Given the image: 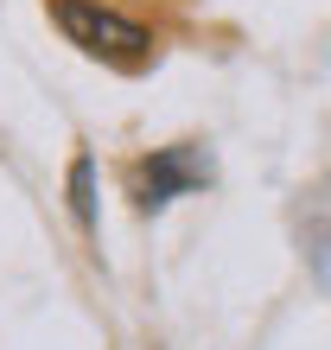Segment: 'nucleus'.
<instances>
[{
	"instance_id": "nucleus-4",
	"label": "nucleus",
	"mask_w": 331,
	"mask_h": 350,
	"mask_svg": "<svg viewBox=\"0 0 331 350\" xmlns=\"http://www.w3.org/2000/svg\"><path fill=\"white\" fill-rule=\"evenodd\" d=\"M313 274H319V286L331 293V230H319V236H313Z\"/></svg>"
},
{
	"instance_id": "nucleus-3",
	"label": "nucleus",
	"mask_w": 331,
	"mask_h": 350,
	"mask_svg": "<svg viewBox=\"0 0 331 350\" xmlns=\"http://www.w3.org/2000/svg\"><path fill=\"white\" fill-rule=\"evenodd\" d=\"M70 211L83 223V236H96V159L90 153L70 159Z\"/></svg>"
},
{
	"instance_id": "nucleus-2",
	"label": "nucleus",
	"mask_w": 331,
	"mask_h": 350,
	"mask_svg": "<svg viewBox=\"0 0 331 350\" xmlns=\"http://www.w3.org/2000/svg\"><path fill=\"white\" fill-rule=\"evenodd\" d=\"M204 178H211V159L198 147H159L147 166H140V211H166L178 191H191Z\"/></svg>"
},
{
	"instance_id": "nucleus-1",
	"label": "nucleus",
	"mask_w": 331,
	"mask_h": 350,
	"mask_svg": "<svg viewBox=\"0 0 331 350\" xmlns=\"http://www.w3.org/2000/svg\"><path fill=\"white\" fill-rule=\"evenodd\" d=\"M51 19L64 26L70 45H83L90 57H115V64H140V57L153 51V32L134 26V19H121L109 7H96V0H51Z\"/></svg>"
}]
</instances>
